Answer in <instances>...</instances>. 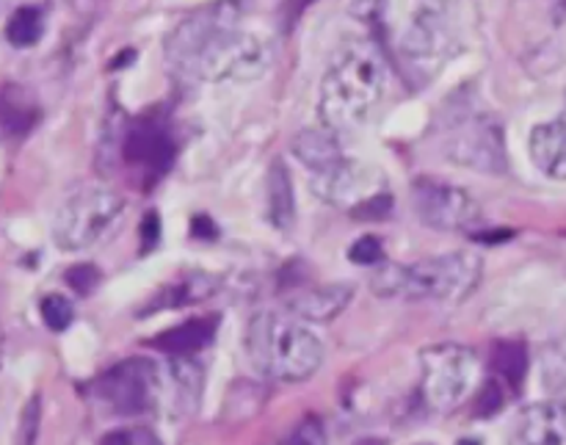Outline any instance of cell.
<instances>
[{"instance_id": "9c48e42d", "label": "cell", "mask_w": 566, "mask_h": 445, "mask_svg": "<svg viewBox=\"0 0 566 445\" xmlns=\"http://www.w3.org/2000/svg\"><path fill=\"white\" fill-rule=\"evenodd\" d=\"M448 155L459 166H470L475 172H492V175L506 172L509 164L503 133L490 116H473V120L462 122L453 131L451 142H448Z\"/></svg>"}, {"instance_id": "e0dca14e", "label": "cell", "mask_w": 566, "mask_h": 445, "mask_svg": "<svg viewBox=\"0 0 566 445\" xmlns=\"http://www.w3.org/2000/svg\"><path fill=\"white\" fill-rule=\"evenodd\" d=\"M265 199H269V219L276 230H291L296 221V197H293L291 172L282 161H274L265 180Z\"/></svg>"}, {"instance_id": "5b68a950", "label": "cell", "mask_w": 566, "mask_h": 445, "mask_svg": "<svg viewBox=\"0 0 566 445\" xmlns=\"http://www.w3.org/2000/svg\"><path fill=\"white\" fill-rule=\"evenodd\" d=\"M125 199L111 188H81L59 208L53 221V241L64 252L94 247L119 221Z\"/></svg>"}, {"instance_id": "ac0fdd59", "label": "cell", "mask_w": 566, "mask_h": 445, "mask_svg": "<svg viewBox=\"0 0 566 445\" xmlns=\"http://www.w3.org/2000/svg\"><path fill=\"white\" fill-rule=\"evenodd\" d=\"M492 380L501 382L512 396H517L528 374V349L520 341H497L490 354Z\"/></svg>"}, {"instance_id": "277c9868", "label": "cell", "mask_w": 566, "mask_h": 445, "mask_svg": "<svg viewBox=\"0 0 566 445\" xmlns=\"http://www.w3.org/2000/svg\"><path fill=\"white\" fill-rule=\"evenodd\" d=\"M247 354L260 374L276 382H304L324 363L318 335L280 313L254 315L247 330Z\"/></svg>"}, {"instance_id": "4dcf8cb0", "label": "cell", "mask_w": 566, "mask_h": 445, "mask_svg": "<svg viewBox=\"0 0 566 445\" xmlns=\"http://www.w3.org/2000/svg\"><path fill=\"white\" fill-rule=\"evenodd\" d=\"M313 3V0H291V6H293V11H302V9H307V6Z\"/></svg>"}, {"instance_id": "83f0119b", "label": "cell", "mask_w": 566, "mask_h": 445, "mask_svg": "<svg viewBox=\"0 0 566 445\" xmlns=\"http://www.w3.org/2000/svg\"><path fill=\"white\" fill-rule=\"evenodd\" d=\"M99 445H160V441L153 430L130 426V430H116L111 435H105Z\"/></svg>"}, {"instance_id": "ba28073f", "label": "cell", "mask_w": 566, "mask_h": 445, "mask_svg": "<svg viewBox=\"0 0 566 445\" xmlns=\"http://www.w3.org/2000/svg\"><path fill=\"white\" fill-rule=\"evenodd\" d=\"M412 208L426 227L442 232H470L484 221L481 205L464 188L431 177L415 180Z\"/></svg>"}, {"instance_id": "cb8c5ba5", "label": "cell", "mask_w": 566, "mask_h": 445, "mask_svg": "<svg viewBox=\"0 0 566 445\" xmlns=\"http://www.w3.org/2000/svg\"><path fill=\"white\" fill-rule=\"evenodd\" d=\"M39 424H42V399L33 396L20 415V430H17V445H36Z\"/></svg>"}, {"instance_id": "6da1fadb", "label": "cell", "mask_w": 566, "mask_h": 445, "mask_svg": "<svg viewBox=\"0 0 566 445\" xmlns=\"http://www.w3.org/2000/svg\"><path fill=\"white\" fill-rule=\"evenodd\" d=\"M247 0H219L193 11L166 39V59L199 81H252L269 70L274 48L247 31Z\"/></svg>"}, {"instance_id": "d6986e66", "label": "cell", "mask_w": 566, "mask_h": 445, "mask_svg": "<svg viewBox=\"0 0 566 445\" xmlns=\"http://www.w3.org/2000/svg\"><path fill=\"white\" fill-rule=\"evenodd\" d=\"M219 280L205 271H191V275L180 277L177 282H171L166 291H160L155 297V302H149V308L160 310V308H186V304H197L202 299H208L210 293L216 291Z\"/></svg>"}, {"instance_id": "30bf717a", "label": "cell", "mask_w": 566, "mask_h": 445, "mask_svg": "<svg viewBox=\"0 0 566 445\" xmlns=\"http://www.w3.org/2000/svg\"><path fill=\"white\" fill-rule=\"evenodd\" d=\"M125 161L136 169H144L149 177L164 175L175 161V142L169 127L155 116H142L130 125L125 136Z\"/></svg>"}, {"instance_id": "484cf974", "label": "cell", "mask_w": 566, "mask_h": 445, "mask_svg": "<svg viewBox=\"0 0 566 445\" xmlns=\"http://www.w3.org/2000/svg\"><path fill=\"white\" fill-rule=\"evenodd\" d=\"M280 445H326L324 424L315 415H310Z\"/></svg>"}, {"instance_id": "5bb4252c", "label": "cell", "mask_w": 566, "mask_h": 445, "mask_svg": "<svg viewBox=\"0 0 566 445\" xmlns=\"http://www.w3.org/2000/svg\"><path fill=\"white\" fill-rule=\"evenodd\" d=\"M528 149L542 175L566 180V114L536 125L531 131Z\"/></svg>"}, {"instance_id": "4fadbf2b", "label": "cell", "mask_w": 566, "mask_h": 445, "mask_svg": "<svg viewBox=\"0 0 566 445\" xmlns=\"http://www.w3.org/2000/svg\"><path fill=\"white\" fill-rule=\"evenodd\" d=\"M523 445H566V402H536L520 415Z\"/></svg>"}, {"instance_id": "f546056e", "label": "cell", "mask_w": 566, "mask_h": 445, "mask_svg": "<svg viewBox=\"0 0 566 445\" xmlns=\"http://www.w3.org/2000/svg\"><path fill=\"white\" fill-rule=\"evenodd\" d=\"M158 236H160L158 214H147V216H144V225H142V252H147L149 244H153V247H155Z\"/></svg>"}, {"instance_id": "ffe728a7", "label": "cell", "mask_w": 566, "mask_h": 445, "mask_svg": "<svg viewBox=\"0 0 566 445\" xmlns=\"http://www.w3.org/2000/svg\"><path fill=\"white\" fill-rule=\"evenodd\" d=\"M39 120V108L31 94L20 86H6L0 92V127L11 136H25Z\"/></svg>"}, {"instance_id": "f1b7e54d", "label": "cell", "mask_w": 566, "mask_h": 445, "mask_svg": "<svg viewBox=\"0 0 566 445\" xmlns=\"http://www.w3.org/2000/svg\"><path fill=\"white\" fill-rule=\"evenodd\" d=\"M66 282H70L72 291L81 293V297H86V293H92L94 288H97L99 271L94 269V266H88V263L72 266V269L66 271Z\"/></svg>"}, {"instance_id": "d4e9b609", "label": "cell", "mask_w": 566, "mask_h": 445, "mask_svg": "<svg viewBox=\"0 0 566 445\" xmlns=\"http://www.w3.org/2000/svg\"><path fill=\"white\" fill-rule=\"evenodd\" d=\"M348 214L359 221H381L392 214V197L387 192L374 194V197H368L365 203H359L357 208H352Z\"/></svg>"}, {"instance_id": "44dd1931", "label": "cell", "mask_w": 566, "mask_h": 445, "mask_svg": "<svg viewBox=\"0 0 566 445\" xmlns=\"http://www.w3.org/2000/svg\"><path fill=\"white\" fill-rule=\"evenodd\" d=\"M44 33V11L39 6H20L6 22V39L14 48H33Z\"/></svg>"}, {"instance_id": "7a4b0ae2", "label": "cell", "mask_w": 566, "mask_h": 445, "mask_svg": "<svg viewBox=\"0 0 566 445\" xmlns=\"http://www.w3.org/2000/svg\"><path fill=\"white\" fill-rule=\"evenodd\" d=\"M385 94V61L368 39L343 44L321 81L318 114L324 127L343 133L363 125Z\"/></svg>"}, {"instance_id": "7402d4cb", "label": "cell", "mask_w": 566, "mask_h": 445, "mask_svg": "<svg viewBox=\"0 0 566 445\" xmlns=\"http://www.w3.org/2000/svg\"><path fill=\"white\" fill-rule=\"evenodd\" d=\"M39 313H42L44 324L53 332H64L66 327L75 319V310H72V302L61 293H48V297L39 302Z\"/></svg>"}, {"instance_id": "4316f807", "label": "cell", "mask_w": 566, "mask_h": 445, "mask_svg": "<svg viewBox=\"0 0 566 445\" xmlns=\"http://www.w3.org/2000/svg\"><path fill=\"white\" fill-rule=\"evenodd\" d=\"M348 260L357 266H379L385 260V249L381 241L374 236H363L352 249H348Z\"/></svg>"}, {"instance_id": "9a60e30c", "label": "cell", "mask_w": 566, "mask_h": 445, "mask_svg": "<svg viewBox=\"0 0 566 445\" xmlns=\"http://www.w3.org/2000/svg\"><path fill=\"white\" fill-rule=\"evenodd\" d=\"M219 330V319L216 315H202V319H191L180 327H171V330L160 332L158 338H153V346L158 352L171 354V358H193V354L202 352L205 346H210V341L216 338Z\"/></svg>"}, {"instance_id": "3957f363", "label": "cell", "mask_w": 566, "mask_h": 445, "mask_svg": "<svg viewBox=\"0 0 566 445\" xmlns=\"http://www.w3.org/2000/svg\"><path fill=\"white\" fill-rule=\"evenodd\" d=\"M484 263L475 252H451L418 263H390L376 269L370 288L385 299H434L459 302L479 288Z\"/></svg>"}, {"instance_id": "7c38bea8", "label": "cell", "mask_w": 566, "mask_h": 445, "mask_svg": "<svg viewBox=\"0 0 566 445\" xmlns=\"http://www.w3.org/2000/svg\"><path fill=\"white\" fill-rule=\"evenodd\" d=\"M354 291L348 286H315L298 277L285 291V308L302 321H332L352 304Z\"/></svg>"}, {"instance_id": "2e32d148", "label": "cell", "mask_w": 566, "mask_h": 445, "mask_svg": "<svg viewBox=\"0 0 566 445\" xmlns=\"http://www.w3.org/2000/svg\"><path fill=\"white\" fill-rule=\"evenodd\" d=\"M293 155L307 166L313 175H324V172L335 169L346 155H343L340 142H337V133L329 127H310L302 131L293 138Z\"/></svg>"}, {"instance_id": "52a82bcc", "label": "cell", "mask_w": 566, "mask_h": 445, "mask_svg": "<svg viewBox=\"0 0 566 445\" xmlns=\"http://www.w3.org/2000/svg\"><path fill=\"white\" fill-rule=\"evenodd\" d=\"M94 396L114 415H147L158 407L160 374L144 358L122 360L94 382Z\"/></svg>"}, {"instance_id": "8fae6325", "label": "cell", "mask_w": 566, "mask_h": 445, "mask_svg": "<svg viewBox=\"0 0 566 445\" xmlns=\"http://www.w3.org/2000/svg\"><path fill=\"white\" fill-rule=\"evenodd\" d=\"M374 177L376 172H370L359 161L343 158L335 169L324 172V175H313V188L326 203L352 210L368 197H374V194L385 192V188H376Z\"/></svg>"}, {"instance_id": "8992f818", "label": "cell", "mask_w": 566, "mask_h": 445, "mask_svg": "<svg viewBox=\"0 0 566 445\" xmlns=\"http://www.w3.org/2000/svg\"><path fill=\"white\" fill-rule=\"evenodd\" d=\"M423 376H420V396L426 407L437 413L459 407L462 399L473 387L475 374H479V358L470 346L459 343H440L429 346L420 354Z\"/></svg>"}, {"instance_id": "603a6c76", "label": "cell", "mask_w": 566, "mask_h": 445, "mask_svg": "<svg viewBox=\"0 0 566 445\" xmlns=\"http://www.w3.org/2000/svg\"><path fill=\"white\" fill-rule=\"evenodd\" d=\"M509 396H512V393H509L501 382L490 376V382H486L484 391H481L479 402H475V415H479V418H492L495 413H501L503 404L509 402Z\"/></svg>"}]
</instances>
